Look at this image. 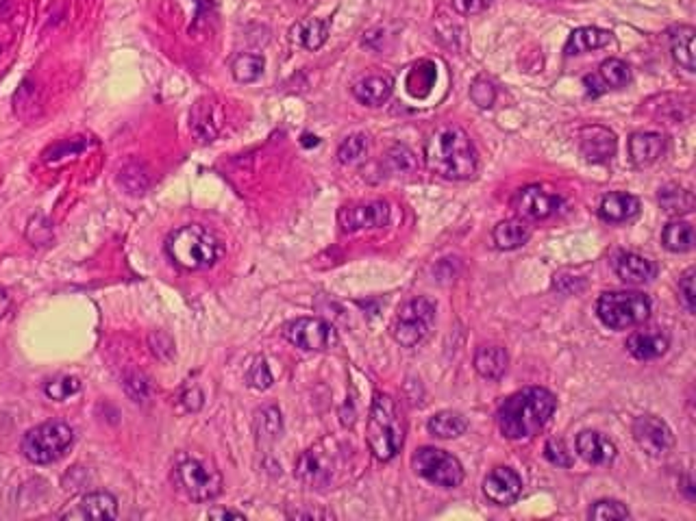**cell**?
<instances>
[{
	"mask_svg": "<svg viewBox=\"0 0 696 521\" xmlns=\"http://www.w3.org/2000/svg\"><path fill=\"white\" fill-rule=\"evenodd\" d=\"M557 408V398L544 387H527L510 395L497 413L498 431L512 441L536 437L544 431Z\"/></svg>",
	"mask_w": 696,
	"mask_h": 521,
	"instance_id": "cell-1",
	"label": "cell"
},
{
	"mask_svg": "<svg viewBox=\"0 0 696 521\" xmlns=\"http://www.w3.org/2000/svg\"><path fill=\"white\" fill-rule=\"evenodd\" d=\"M425 159L431 172L449 181H468L477 174L479 157L474 144L464 128L455 124H442L429 135Z\"/></svg>",
	"mask_w": 696,
	"mask_h": 521,
	"instance_id": "cell-2",
	"label": "cell"
},
{
	"mask_svg": "<svg viewBox=\"0 0 696 521\" xmlns=\"http://www.w3.org/2000/svg\"><path fill=\"white\" fill-rule=\"evenodd\" d=\"M166 253L179 268L203 272L223 259L224 245L207 226L187 224L172 230L170 237L166 239Z\"/></svg>",
	"mask_w": 696,
	"mask_h": 521,
	"instance_id": "cell-3",
	"label": "cell"
},
{
	"mask_svg": "<svg viewBox=\"0 0 696 521\" xmlns=\"http://www.w3.org/2000/svg\"><path fill=\"white\" fill-rule=\"evenodd\" d=\"M368 447L377 461H392L405 443V419L392 395L377 393L372 400L366 428Z\"/></svg>",
	"mask_w": 696,
	"mask_h": 521,
	"instance_id": "cell-4",
	"label": "cell"
},
{
	"mask_svg": "<svg viewBox=\"0 0 696 521\" xmlns=\"http://www.w3.org/2000/svg\"><path fill=\"white\" fill-rule=\"evenodd\" d=\"M172 482L192 502H211L223 494V474L203 456L179 455L172 463Z\"/></svg>",
	"mask_w": 696,
	"mask_h": 521,
	"instance_id": "cell-5",
	"label": "cell"
},
{
	"mask_svg": "<svg viewBox=\"0 0 696 521\" xmlns=\"http://www.w3.org/2000/svg\"><path fill=\"white\" fill-rule=\"evenodd\" d=\"M653 304L642 292H605L597 302V315L612 330H627L649 320Z\"/></svg>",
	"mask_w": 696,
	"mask_h": 521,
	"instance_id": "cell-6",
	"label": "cell"
},
{
	"mask_svg": "<svg viewBox=\"0 0 696 521\" xmlns=\"http://www.w3.org/2000/svg\"><path fill=\"white\" fill-rule=\"evenodd\" d=\"M74 432L66 422H44L22 437L20 450L35 465H51L70 450Z\"/></svg>",
	"mask_w": 696,
	"mask_h": 521,
	"instance_id": "cell-7",
	"label": "cell"
},
{
	"mask_svg": "<svg viewBox=\"0 0 696 521\" xmlns=\"http://www.w3.org/2000/svg\"><path fill=\"white\" fill-rule=\"evenodd\" d=\"M435 324V304L429 298H411L398 307L390 332L396 344L414 347L429 337Z\"/></svg>",
	"mask_w": 696,
	"mask_h": 521,
	"instance_id": "cell-8",
	"label": "cell"
},
{
	"mask_svg": "<svg viewBox=\"0 0 696 521\" xmlns=\"http://www.w3.org/2000/svg\"><path fill=\"white\" fill-rule=\"evenodd\" d=\"M411 465L418 476L438 486H446V489H455L464 482L462 463L440 447H418L411 456Z\"/></svg>",
	"mask_w": 696,
	"mask_h": 521,
	"instance_id": "cell-9",
	"label": "cell"
},
{
	"mask_svg": "<svg viewBox=\"0 0 696 521\" xmlns=\"http://www.w3.org/2000/svg\"><path fill=\"white\" fill-rule=\"evenodd\" d=\"M283 337L292 346L307 352H326L338 346L340 337L333 324L320 317H299L283 326Z\"/></svg>",
	"mask_w": 696,
	"mask_h": 521,
	"instance_id": "cell-10",
	"label": "cell"
},
{
	"mask_svg": "<svg viewBox=\"0 0 696 521\" xmlns=\"http://www.w3.org/2000/svg\"><path fill=\"white\" fill-rule=\"evenodd\" d=\"M335 455L333 450H325L323 443L309 447L296 461V478L309 489H325L333 482Z\"/></svg>",
	"mask_w": 696,
	"mask_h": 521,
	"instance_id": "cell-11",
	"label": "cell"
},
{
	"mask_svg": "<svg viewBox=\"0 0 696 521\" xmlns=\"http://www.w3.org/2000/svg\"><path fill=\"white\" fill-rule=\"evenodd\" d=\"M631 432L636 443L640 446V450L653 458L664 456L675 443L673 431L669 428V424H666L664 419L655 417V415H640V417H636Z\"/></svg>",
	"mask_w": 696,
	"mask_h": 521,
	"instance_id": "cell-12",
	"label": "cell"
},
{
	"mask_svg": "<svg viewBox=\"0 0 696 521\" xmlns=\"http://www.w3.org/2000/svg\"><path fill=\"white\" fill-rule=\"evenodd\" d=\"M390 205L383 200L364 202V205H350L342 206L338 214L340 229L344 233H357V230H371V229H383L390 224Z\"/></svg>",
	"mask_w": 696,
	"mask_h": 521,
	"instance_id": "cell-13",
	"label": "cell"
},
{
	"mask_svg": "<svg viewBox=\"0 0 696 521\" xmlns=\"http://www.w3.org/2000/svg\"><path fill=\"white\" fill-rule=\"evenodd\" d=\"M59 517L74 521H112L118 517V500L112 494H107V491H92V494H85L74 502H70L68 509L61 510Z\"/></svg>",
	"mask_w": 696,
	"mask_h": 521,
	"instance_id": "cell-14",
	"label": "cell"
},
{
	"mask_svg": "<svg viewBox=\"0 0 696 521\" xmlns=\"http://www.w3.org/2000/svg\"><path fill=\"white\" fill-rule=\"evenodd\" d=\"M513 206L525 220H546L559 211L561 196L551 194L540 185H529L518 191Z\"/></svg>",
	"mask_w": 696,
	"mask_h": 521,
	"instance_id": "cell-15",
	"label": "cell"
},
{
	"mask_svg": "<svg viewBox=\"0 0 696 521\" xmlns=\"http://www.w3.org/2000/svg\"><path fill=\"white\" fill-rule=\"evenodd\" d=\"M483 495L497 506H510L522 495V480L512 467H494L483 480Z\"/></svg>",
	"mask_w": 696,
	"mask_h": 521,
	"instance_id": "cell-16",
	"label": "cell"
},
{
	"mask_svg": "<svg viewBox=\"0 0 696 521\" xmlns=\"http://www.w3.org/2000/svg\"><path fill=\"white\" fill-rule=\"evenodd\" d=\"M224 122V111L223 105L218 103L215 98H200L199 103L194 105L190 115V127L192 135L200 142H211L215 139V135L220 133Z\"/></svg>",
	"mask_w": 696,
	"mask_h": 521,
	"instance_id": "cell-17",
	"label": "cell"
},
{
	"mask_svg": "<svg viewBox=\"0 0 696 521\" xmlns=\"http://www.w3.org/2000/svg\"><path fill=\"white\" fill-rule=\"evenodd\" d=\"M583 83L588 87V96L597 98L607 89H621L631 83V67L622 59H605L598 66V74H588Z\"/></svg>",
	"mask_w": 696,
	"mask_h": 521,
	"instance_id": "cell-18",
	"label": "cell"
},
{
	"mask_svg": "<svg viewBox=\"0 0 696 521\" xmlns=\"http://www.w3.org/2000/svg\"><path fill=\"white\" fill-rule=\"evenodd\" d=\"M579 148L590 163H607L616 154V135L605 127H585L579 133Z\"/></svg>",
	"mask_w": 696,
	"mask_h": 521,
	"instance_id": "cell-19",
	"label": "cell"
},
{
	"mask_svg": "<svg viewBox=\"0 0 696 521\" xmlns=\"http://www.w3.org/2000/svg\"><path fill=\"white\" fill-rule=\"evenodd\" d=\"M614 269L627 284H645L657 276V265L636 253H621L614 257Z\"/></svg>",
	"mask_w": 696,
	"mask_h": 521,
	"instance_id": "cell-20",
	"label": "cell"
},
{
	"mask_svg": "<svg viewBox=\"0 0 696 521\" xmlns=\"http://www.w3.org/2000/svg\"><path fill=\"white\" fill-rule=\"evenodd\" d=\"M577 452L590 465H612L616 458V446L597 431H583L577 434Z\"/></svg>",
	"mask_w": 696,
	"mask_h": 521,
	"instance_id": "cell-21",
	"label": "cell"
},
{
	"mask_svg": "<svg viewBox=\"0 0 696 521\" xmlns=\"http://www.w3.org/2000/svg\"><path fill=\"white\" fill-rule=\"evenodd\" d=\"M670 339L666 332H661L660 328H651V330H637L633 332L627 339V350L631 352V356H636L637 361H653L660 359L669 350Z\"/></svg>",
	"mask_w": 696,
	"mask_h": 521,
	"instance_id": "cell-22",
	"label": "cell"
},
{
	"mask_svg": "<svg viewBox=\"0 0 696 521\" xmlns=\"http://www.w3.org/2000/svg\"><path fill=\"white\" fill-rule=\"evenodd\" d=\"M666 139L660 133H633L629 137V159L636 167H649L664 154Z\"/></svg>",
	"mask_w": 696,
	"mask_h": 521,
	"instance_id": "cell-23",
	"label": "cell"
},
{
	"mask_svg": "<svg viewBox=\"0 0 696 521\" xmlns=\"http://www.w3.org/2000/svg\"><path fill=\"white\" fill-rule=\"evenodd\" d=\"M637 214H640V200L627 191H612L603 198L601 206H598L601 220L612 222V224H622V222L633 220Z\"/></svg>",
	"mask_w": 696,
	"mask_h": 521,
	"instance_id": "cell-24",
	"label": "cell"
},
{
	"mask_svg": "<svg viewBox=\"0 0 696 521\" xmlns=\"http://www.w3.org/2000/svg\"><path fill=\"white\" fill-rule=\"evenodd\" d=\"M395 91V81L386 74H372L353 85L355 98L366 107H381Z\"/></svg>",
	"mask_w": 696,
	"mask_h": 521,
	"instance_id": "cell-25",
	"label": "cell"
},
{
	"mask_svg": "<svg viewBox=\"0 0 696 521\" xmlns=\"http://www.w3.org/2000/svg\"><path fill=\"white\" fill-rule=\"evenodd\" d=\"M510 356L503 346H481L474 352V369L486 380H501L507 371Z\"/></svg>",
	"mask_w": 696,
	"mask_h": 521,
	"instance_id": "cell-26",
	"label": "cell"
},
{
	"mask_svg": "<svg viewBox=\"0 0 696 521\" xmlns=\"http://www.w3.org/2000/svg\"><path fill=\"white\" fill-rule=\"evenodd\" d=\"M612 40H614L612 33L605 31V28L581 27V28H575V31L570 33L568 42H566V46H564V52L568 57L583 55V52L597 51V48H605L607 43H612Z\"/></svg>",
	"mask_w": 696,
	"mask_h": 521,
	"instance_id": "cell-27",
	"label": "cell"
},
{
	"mask_svg": "<svg viewBox=\"0 0 696 521\" xmlns=\"http://www.w3.org/2000/svg\"><path fill=\"white\" fill-rule=\"evenodd\" d=\"M531 237V229L527 222L522 220H505L501 224L494 226L492 239L497 244V248L501 250H516L520 245H525Z\"/></svg>",
	"mask_w": 696,
	"mask_h": 521,
	"instance_id": "cell-28",
	"label": "cell"
},
{
	"mask_svg": "<svg viewBox=\"0 0 696 521\" xmlns=\"http://www.w3.org/2000/svg\"><path fill=\"white\" fill-rule=\"evenodd\" d=\"M694 35L696 31L692 27H676L670 33V52L676 66L684 67L685 72H694Z\"/></svg>",
	"mask_w": 696,
	"mask_h": 521,
	"instance_id": "cell-29",
	"label": "cell"
},
{
	"mask_svg": "<svg viewBox=\"0 0 696 521\" xmlns=\"http://www.w3.org/2000/svg\"><path fill=\"white\" fill-rule=\"evenodd\" d=\"M329 20L309 18V20H302L292 28V40L299 43V46L307 48V51H318V48L329 40Z\"/></svg>",
	"mask_w": 696,
	"mask_h": 521,
	"instance_id": "cell-30",
	"label": "cell"
},
{
	"mask_svg": "<svg viewBox=\"0 0 696 521\" xmlns=\"http://www.w3.org/2000/svg\"><path fill=\"white\" fill-rule=\"evenodd\" d=\"M661 244H664L666 250L676 254L690 253L694 248V229L692 224L684 220L670 222V224L664 226L661 230Z\"/></svg>",
	"mask_w": 696,
	"mask_h": 521,
	"instance_id": "cell-31",
	"label": "cell"
},
{
	"mask_svg": "<svg viewBox=\"0 0 696 521\" xmlns=\"http://www.w3.org/2000/svg\"><path fill=\"white\" fill-rule=\"evenodd\" d=\"M283 432L281 411L277 407H263L255 413V437L259 446H272Z\"/></svg>",
	"mask_w": 696,
	"mask_h": 521,
	"instance_id": "cell-32",
	"label": "cell"
},
{
	"mask_svg": "<svg viewBox=\"0 0 696 521\" xmlns=\"http://www.w3.org/2000/svg\"><path fill=\"white\" fill-rule=\"evenodd\" d=\"M426 428L438 439H457L468 431V422L457 411H440L429 419Z\"/></svg>",
	"mask_w": 696,
	"mask_h": 521,
	"instance_id": "cell-33",
	"label": "cell"
},
{
	"mask_svg": "<svg viewBox=\"0 0 696 521\" xmlns=\"http://www.w3.org/2000/svg\"><path fill=\"white\" fill-rule=\"evenodd\" d=\"M660 206L670 215H685L694 211V194L679 185H666L660 190Z\"/></svg>",
	"mask_w": 696,
	"mask_h": 521,
	"instance_id": "cell-34",
	"label": "cell"
},
{
	"mask_svg": "<svg viewBox=\"0 0 696 521\" xmlns=\"http://www.w3.org/2000/svg\"><path fill=\"white\" fill-rule=\"evenodd\" d=\"M435 66L431 61H420L410 70L407 74V91H410L414 98H425V96L431 94L435 83Z\"/></svg>",
	"mask_w": 696,
	"mask_h": 521,
	"instance_id": "cell-35",
	"label": "cell"
},
{
	"mask_svg": "<svg viewBox=\"0 0 696 521\" xmlns=\"http://www.w3.org/2000/svg\"><path fill=\"white\" fill-rule=\"evenodd\" d=\"M263 70H266V59L262 55H253V52L238 55L231 64L233 79L238 83H255V81L262 79Z\"/></svg>",
	"mask_w": 696,
	"mask_h": 521,
	"instance_id": "cell-36",
	"label": "cell"
},
{
	"mask_svg": "<svg viewBox=\"0 0 696 521\" xmlns=\"http://www.w3.org/2000/svg\"><path fill=\"white\" fill-rule=\"evenodd\" d=\"M118 181L129 194H146V190L151 187V176L148 170L139 161H129L118 174Z\"/></svg>",
	"mask_w": 696,
	"mask_h": 521,
	"instance_id": "cell-37",
	"label": "cell"
},
{
	"mask_svg": "<svg viewBox=\"0 0 696 521\" xmlns=\"http://www.w3.org/2000/svg\"><path fill=\"white\" fill-rule=\"evenodd\" d=\"M368 137L364 133H355L350 137L344 139L338 148V161L342 166H353V163H359L368 152Z\"/></svg>",
	"mask_w": 696,
	"mask_h": 521,
	"instance_id": "cell-38",
	"label": "cell"
},
{
	"mask_svg": "<svg viewBox=\"0 0 696 521\" xmlns=\"http://www.w3.org/2000/svg\"><path fill=\"white\" fill-rule=\"evenodd\" d=\"M590 519L607 521V519H629V509L618 500H598L590 506Z\"/></svg>",
	"mask_w": 696,
	"mask_h": 521,
	"instance_id": "cell-39",
	"label": "cell"
},
{
	"mask_svg": "<svg viewBox=\"0 0 696 521\" xmlns=\"http://www.w3.org/2000/svg\"><path fill=\"white\" fill-rule=\"evenodd\" d=\"M46 395L51 400H57V402H64V400L72 398L81 391V380L74 378V376H59V378H52L46 383Z\"/></svg>",
	"mask_w": 696,
	"mask_h": 521,
	"instance_id": "cell-40",
	"label": "cell"
},
{
	"mask_svg": "<svg viewBox=\"0 0 696 521\" xmlns=\"http://www.w3.org/2000/svg\"><path fill=\"white\" fill-rule=\"evenodd\" d=\"M246 380L253 389H259V391H266L268 387H272L275 376H272L270 368H268V361L263 359V356H257V359L253 361Z\"/></svg>",
	"mask_w": 696,
	"mask_h": 521,
	"instance_id": "cell-41",
	"label": "cell"
},
{
	"mask_svg": "<svg viewBox=\"0 0 696 521\" xmlns=\"http://www.w3.org/2000/svg\"><path fill=\"white\" fill-rule=\"evenodd\" d=\"M176 3L190 18V31H194V27H199L214 7V0H176Z\"/></svg>",
	"mask_w": 696,
	"mask_h": 521,
	"instance_id": "cell-42",
	"label": "cell"
},
{
	"mask_svg": "<svg viewBox=\"0 0 696 521\" xmlns=\"http://www.w3.org/2000/svg\"><path fill=\"white\" fill-rule=\"evenodd\" d=\"M470 100H473L479 109H489L494 105V100H497V89H494V85L489 83V81L477 79L473 87H470Z\"/></svg>",
	"mask_w": 696,
	"mask_h": 521,
	"instance_id": "cell-43",
	"label": "cell"
},
{
	"mask_svg": "<svg viewBox=\"0 0 696 521\" xmlns=\"http://www.w3.org/2000/svg\"><path fill=\"white\" fill-rule=\"evenodd\" d=\"M124 391H127L133 402H146L151 398V383H148L146 376L129 374L124 378Z\"/></svg>",
	"mask_w": 696,
	"mask_h": 521,
	"instance_id": "cell-44",
	"label": "cell"
},
{
	"mask_svg": "<svg viewBox=\"0 0 696 521\" xmlns=\"http://www.w3.org/2000/svg\"><path fill=\"white\" fill-rule=\"evenodd\" d=\"M546 461L553 463L557 467H573V456H570L568 447L561 439H549L544 446Z\"/></svg>",
	"mask_w": 696,
	"mask_h": 521,
	"instance_id": "cell-45",
	"label": "cell"
},
{
	"mask_svg": "<svg viewBox=\"0 0 696 521\" xmlns=\"http://www.w3.org/2000/svg\"><path fill=\"white\" fill-rule=\"evenodd\" d=\"M148 346H151V352L160 361H170L172 356H175V344H172V339L166 332H152V335L148 337Z\"/></svg>",
	"mask_w": 696,
	"mask_h": 521,
	"instance_id": "cell-46",
	"label": "cell"
},
{
	"mask_svg": "<svg viewBox=\"0 0 696 521\" xmlns=\"http://www.w3.org/2000/svg\"><path fill=\"white\" fill-rule=\"evenodd\" d=\"M679 300L685 307V311L694 313L696 292H694V269L690 268L684 276L679 278Z\"/></svg>",
	"mask_w": 696,
	"mask_h": 521,
	"instance_id": "cell-47",
	"label": "cell"
},
{
	"mask_svg": "<svg viewBox=\"0 0 696 521\" xmlns=\"http://www.w3.org/2000/svg\"><path fill=\"white\" fill-rule=\"evenodd\" d=\"M387 161L395 166L396 172H410L416 167V159H414V152L410 151V148L405 146H396L392 148L390 154H387Z\"/></svg>",
	"mask_w": 696,
	"mask_h": 521,
	"instance_id": "cell-48",
	"label": "cell"
},
{
	"mask_svg": "<svg viewBox=\"0 0 696 521\" xmlns=\"http://www.w3.org/2000/svg\"><path fill=\"white\" fill-rule=\"evenodd\" d=\"M85 146H88V144H85L83 139H70V142L55 144V146H52L51 151H46L44 159H46V161H55V159L72 157V154H79Z\"/></svg>",
	"mask_w": 696,
	"mask_h": 521,
	"instance_id": "cell-49",
	"label": "cell"
},
{
	"mask_svg": "<svg viewBox=\"0 0 696 521\" xmlns=\"http://www.w3.org/2000/svg\"><path fill=\"white\" fill-rule=\"evenodd\" d=\"M492 4V0H453L455 12L462 13V16H474V13H481Z\"/></svg>",
	"mask_w": 696,
	"mask_h": 521,
	"instance_id": "cell-50",
	"label": "cell"
},
{
	"mask_svg": "<svg viewBox=\"0 0 696 521\" xmlns=\"http://www.w3.org/2000/svg\"><path fill=\"white\" fill-rule=\"evenodd\" d=\"M181 402L187 404V411H199L203 407V393H200V389H192L181 398Z\"/></svg>",
	"mask_w": 696,
	"mask_h": 521,
	"instance_id": "cell-51",
	"label": "cell"
},
{
	"mask_svg": "<svg viewBox=\"0 0 696 521\" xmlns=\"http://www.w3.org/2000/svg\"><path fill=\"white\" fill-rule=\"evenodd\" d=\"M209 519H246V515L239 513V510H229V509H214L207 513Z\"/></svg>",
	"mask_w": 696,
	"mask_h": 521,
	"instance_id": "cell-52",
	"label": "cell"
},
{
	"mask_svg": "<svg viewBox=\"0 0 696 521\" xmlns=\"http://www.w3.org/2000/svg\"><path fill=\"white\" fill-rule=\"evenodd\" d=\"M292 519H318V517H331L329 513H320V510H296L290 513Z\"/></svg>",
	"mask_w": 696,
	"mask_h": 521,
	"instance_id": "cell-53",
	"label": "cell"
},
{
	"mask_svg": "<svg viewBox=\"0 0 696 521\" xmlns=\"http://www.w3.org/2000/svg\"><path fill=\"white\" fill-rule=\"evenodd\" d=\"M9 308H12V296H9L7 289L0 287V320H3V317L7 315Z\"/></svg>",
	"mask_w": 696,
	"mask_h": 521,
	"instance_id": "cell-54",
	"label": "cell"
},
{
	"mask_svg": "<svg viewBox=\"0 0 696 521\" xmlns=\"http://www.w3.org/2000/svg\"><path fill=\"white\" fill-rule=\"evenodd\" d=\"M301 144H302V146H305V148H311V146H318L320 139L316 137V135H302Z\"/></svg>",
	"mask_w": 696,
	"mask_h": 521,
	"instance_id": "cell-55",
	"label": "cell"
}]
</instances>
